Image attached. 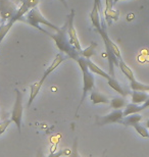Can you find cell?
<instances>
[{"label":"cell","instance_id":"1","mask_svg":"<svg viewBox=\"0 0 149 157\" xmlns=\"http://www.w3.org/2000/svg\"><path fill=\"white\" fill-rule=\"evenodd\" d=\"M47 36H49L53 41H54L56 47L58 48L59 51L63 52L66 54L69 58L77 60L81 56V53L72 45L69 42V37L68 34V21H65V26L61 27L58 31H56L54 34H51L47 32Z\"/></svg>","mask_w":149,"mask_h":157},{"label":"cell","instance_id":"2","mask_svg":"<svg viewBox=\"0 0 149 157\" xmlns=\"http://www.w3.org/2000/svg\"><path fill=\"white\" fill-rule=\"evenodd\" d=\"M76 61H77L78 64L80 65L82 74H83V92H82L80 103H79L78 108H77V110H76V117H78V112H79V110H80L81 106L83 105V103L85 101V99H86L88 93L93 90L94 84H95V78L93 76V73L89 70V67H88V65L86 63V58L81 55Z\"/></svg>","mask_w":149,"mask_h":157},{"label":"cell","instance_id":"3","mask_svg":"<svg viewBox=\"0 0 149 157\" xmlns=\"http://www.w3.org/2000/svg\"><path fill=\"white\" fill-rule=\"evenodd\" d=\"M65 60V56H63L61 53H59V54L56 55V57L53 59V61H52V63L49 65L48 67H47V70L44 71V74H43V76L42 78H41V80L40 81H38L36 82V83H34V84H32L31 85V89H30V97H29V101H28V107H30L31 104L33 103L34 101V99L36 98L37 95L39 94L40 92V89L42 88L43 86V84H44V82L46 81V78H48V76L51 73H53L56 68H57L60 63H62V61Z\"/></svg>","mask_w":149,"mask_h":157},{"label":"cell","instance_id":"4","mask_svg":"<svg viewBox=\"0 0 149 157\" xmlns=\"http://www.w3.org/2000/svg\"><path fill=\"white\" fill-rule=\"evenodd\" d=\"M22 21H25L27 24H29L30 26L36 28V29L39 30L40 32L45 33V34H47L48 31L42 29V28L40 27V25H43V26L48 27L51 30L55 31V32L60 29V28H58L57 26H55V25H53L51 21H49L48 20H47V18L44 17L43 14L40 12L39 9L36 8V7L30 9V10L27 12L26 17H23V18H22Z\"/></svg>","mask_w":149,"mask_h":157},{"label":"cell","instance_id":"5","mask_svg":"<svg viewBox=\"0 0 149 157\" xmlns=\"http://www.w3.org/2000/svg\"><path fill=\"white\" fill-rule=\"evenodd\" d=\"M15 92V101L14 104V108L11 111V121L14 122L18 128V134H22V121H23V113H24V104H23V94L18 89L14 90Z\"/></svg>","mask_w":149,"mask_h":157},{"label":"cell","instance_id":"6","mask_svg":"<svg viewBox=\"0 0 149 157\" xmlns=\"http://www.w3.org/2000/svg\"><path fill=\"white\" fill-rule=\"evenodd\" d=\"M74 18H75V10L72 9L71 13L68 15V20H66V21H68V34H69V42H71V44L81 53L83 49H82V47H81L77 32H76V29L74 26Z\"/></svg>","mask_w":149,"mask_h":157},{"label":"cell","instance_id":"7","mask_svg":"<svg viewBox=\"0 0 149 157\" xmlns=\"http://www.w3.org/2000/svg\"><path fill=\"white\" fill-rule=\"evenodd\" d=\"M124 118V111L122 109H115L110 113L104 115V117H96V124L98 125H104L108 124H116V122H120Z\"/></svg>","mask_w":149,"mask_h":157},{"label":"cell","instance_id":"8","mask_svg":"<svg viewBox=\"0 0 149 157\" xmlns=\"http://www.w3.org/2000/svg\"><path fill=\"white\" fill-rule=\"evenodd\" d=\"M15 4L10 0H0V17L3 21H7L14 17L17 12Z\"/></svg>","mask_w":149,"mask_h":157},{"label":"cell","instance_id":"9","mask_svg":"<svg viewBox=\"0 0 149 157\" xmlns=\"http://www.w3.org/2000/svg\"><path fill=\"white\" fill-rule=\"evenodd\" d=\"M99 9H98V6L96 3L94 2L93 4V8H92V11L90 13V18H91V23L93 25V27L95 28V30L98 31L99 29L102 28V25H101V21H100V14H99Z\"/></svg>","mask_w":149,"mask_h":157},{"label":"cell","instance_id":"10","mask_svg":"<svg viewBox=\"0 0 149 157\" xmlns=\"http://www.w3.org/2000/svg\"><path fill=\"white\" fill-rule=\"evenodd\" d=\"M142 119V115L138 113H133L130 115H127V117H124V118L120 121V124H122L126 127H134L135 124H139Z\"/></svg>","mask_w":149,"mask_h":157},{"label":"cell","instance_id":"11","mask_svg":"<svg viewBox=\"0 0 149 157\" xmlns=\"http://www.w3.org/2000/svg\"><path fill=\"white\" fill-rule=\"evenodd\" d=\"M90 100L94 105L96 104H108L110 100L105 95L99 93L98 91H91L90 93Z\"/></svg>","mask_w":149,"mask_h":157},{"label":"cell","instance_id":"12","mask_svg":"<svg viewBox=\"0 0 149 157\" xmlns=\"http://www.w3.org/2000/svg\"><path fill=\"white\" fill-rule=\"evenodd\" d=\"M86 63L88 65V67H89V70L92 71L93 74L97 75V76H100L104 78H106V80H108V78L112 77L109 74H107L106 71H104L103 70H101V68L98 67L97 64H95L93 61L90 60V58H86Z\"/></svg>","mask_w":149,"mask_h":157},{"label":"cell","instance_id":"13","mask_svg":"<svg viewBox=\"0 0 149 157\" xmlns=\"http://www.w3.org/2000/svg\"><path fill=\"white\" fill-rule=\"evenodd\" d=\"M149 97V94L147 92H143V91H134L131 93L132 102L136 103V104H143Z\"/></svg>","mask_w":149,"mask_h":157},{"label":"cell","instance_id":"14","mask_svg":"<svg viewBox=\"0 0 149 157\" xmlns=\"http://www.w3.org/2000/svg\"><path fill=\"white\" fill-rule=\"evenodd\" d=\"M107 83H108V86L112 88V89L115 90L116 92H118L120 95L125 96V97L127 95H129V92L125 91V89H124V88L120 86V84L116 80L115 77H110L108 80H107Z\"/></svg>","mask_w":149,"mask_h":157},{"label":"cell","instance_id":"15","mask_svg":"<svg viewBox=\"0 0 149 157\" xmlns=\"http://www.w3.org/2000/svg\"><path fill=\"white\" fill-rule=\"evenodd\" d=\"M15 24V21L10 18L7 21H2L1 25H0V44H1L2 40L5 38V36L7 35V33L10 31L11 27Z\"/></svg>","mask_w":149,"mask_h":157},{"label":"cell","instance_id":"16","mask_svg":"<svg viewBox=\"0 0 149 157\" xmlns=\"http://www.w3.org/2000/svg\"><path fill=\"white\" fill-rule=\"evenodd\" d=\"M144 107L143 105H139V104H136V103H129V104L126 105L125 107V110H124V117H127V115H130V114H133V113H138L142 110H144Z\"/></svg>","mask_w":149,"mask_h":157},{"label":"cell","instance_id":"17","mask_svg":"<svg viewBox=\"0 0 149 157\" xmlns=\"http://www.w3.org/2000/svg\"><path fill=\"white\" fill-rule=\"evenodd\" d=\"M109 104H110V107L113 109H122L124 107H126V105L128 104V103H127L125 96L120 95L118 97H113V98L110 100Z\"/></svg>","mask_w":149,"mask_h":157},{"label":"cell","instance_id":"18","mask_svg":"<svg viewBox=\"0 0 149 157\" xmlns=\"http://www.w3.org/2000/svg\"><path fill=\"white\" fill-rule=\"evenodd\" d=\"M119 67L120 68V71H123V74L129 78V81L135 80V76H134V73H133V71L128 67V65H127V63L123 60V59H120Z\"/></svg>","mask_w":149,"mask_h":157},{"label":"cell","instance_id":"19","mask_svg":"<svg viewBox=\"0 0 149 157\" xmlns=\"http://www.w3.org/2000/svg\"><path fill=\"white\" fill-rule=\"evenodd\" d=\"M130 87L132 90L134 91H143V92H149V86L148 85L142 84L140 82H138L137 80H133L130 81Z\"/></svg>","mask_w":149,"mask_h":157},{"label":"cell","instance_id":"20","mask_svg":"<svg viewBox=\"0 0 149 157\" xmlns=\"http://www.w3.org/2000/svg\"><path fill=\"white\" fill-rule=\"evenodd\" d=\"M104 14H105V21L108 25L112 24V21H118L120 17L119 10H116L113 8L110 9V10H104Z\"/></svg>","mask_w":149,"mask_h":157},{"label":"cell","instance_id":"21","mask_svg":"<svg viewBox=\"0 0 149 157\" xmlns=\"http://www.w3.org/2000/svg\"><path fill=\"white\" fill-rule=\"evenodd\" d=\"M97 46H98V45H97V43L91 42V44H90V46H89V47H87L86 49L82 50L81 55L83 56V57H85V58H90L91 56H93V55L95 54V50H96Z\"/></svg>","mask_w":149,"mask_h":157},{"label":"cell","instance_id":"22","mask_svg":"<svg viewBox=\"0 0 149 157\" xmlns=\"http://www.w3.org/2000/svg\"><path fill=\"white\" fill-rule=\"evenodd\" d=\"M136 130V132L140 135V136H142L143 138H149V132L148 130L145 127H143V125H141V124H135L134 127H133Z\"/></svg>","mask_w":149,"mask_h":157},{"label":"cell","instance_id":"23","mask_svg":"<svg viewBox=\"0 0 149 157\" xmlns=\"http://www.w3.org/2000/svg\"><path fill=\"white\" fill-rule=\"evenodd\" d=\"M11 122H12L11 118L10 119H5V121H3L0 122V136H1L3 133H4L5 130L7 128V127L11 124Z\"/></svg>","mask_w":149,"mask_h":157},{"label":"cell","instance_id":"24","mask_svg":"<svg viewBox=\"0 0 149 157\" xmlns=\"http://www.w3.org/2000/svg\"><path fill=\"white\" fill-rule=\"evenodd\" d=\"M142 105H143V107L145 108V109H146V108H148L149 107V97H148V98H147V100H146V101H145L144 103H143V104H142Z\"/></svg>","mask_w":149,"mask_h":157},{"label":"cell","instance_id":"25","mask_svg":"<svg viewBox=\"0 0 149 157\" xmlns=\"http://www.w3.org/2000/svg\"><path fill=\"white\" fill-rule=\"evenodd\" d=\"M59 1L61 2L62 4L65 6V7H68V6H69V5H68V3H66V0H59Z\"/></svg>","mask_w":149,"mask_h":157},{"label":"cell","instance_id":"26","mask_svg":"<svg viewBox=\"0 0 149 157\" xmlns=\"http://www.w3.org/2000/svg\"><path fill=\"white\" fill-rule=\"evenodd\" d=\"M146 128H148V131H149V118L147 119V121H146Z\"/></svg>","mask_w":149,"mask_h":157},{"label":"cell","instance_id":"27","mask_svg":"<svg viewBox=\"0 0 149 157\" xmlns=\"http://www.w3.org/2000/svg\"><path fill=\"white\" fill-rule=\"evenodd\" d=\"M119 1H120V0H115V1H113V3L116 4V2H119Z\"/></svg>","mask_w":149,"mask_h":157},{"label":"cell","instance_id":"28","mask_svg":"<svg viewBox=\"0 0 149 157\" xmlns=\"http://www.w3.org/2000/svg\"><path fill=\"white\" fill-rule=\"evenodd\" d=\"M113 1H115V0H113Z\"/></svg>","mask_w":149,"mask_h":157}]
</instances>
